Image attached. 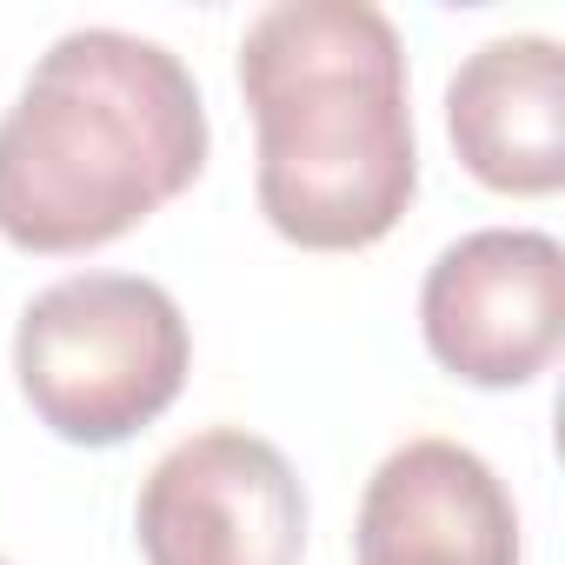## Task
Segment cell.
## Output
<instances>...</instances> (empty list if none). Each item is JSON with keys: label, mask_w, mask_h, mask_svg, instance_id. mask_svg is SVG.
<instances>
[{"label": "cell", "mask_w": 565, "mask_h": 565, "mask_svg": "<svg viewBox=\"0 0 565 565\" xmlns=\"http://www.w3.org/2000/svg\"><path fill=\"white\" fill-rule=\"evenodd\" d=\"M239 94L259 134V213L307 253L380 246L413 193L406 41L373 0H273L246 21Z\"/></svg>", "instance_id": "cell-1"}, {"label": "cell", "mask_w": 565, "mask_h": 565, "mask_svg": "<svg viewBox=\"0 0 565 565\" xmlns=\"http://www.w3.org/2000/svg\"><path fill=\"white\" fill-rule=\"evenodd\" d=\"M206 140L200 81L173 47L74 28L0 114V239L41 259L94 253L180 200Z\"/></svg>", "instance_id": "cell-2"}, {"label": "cell", "mask_w": 565, "mask_h": 565, "mask_svg": "<svg viewBox=\"0 0 565 565\" xmlns=\"http://www.w3.org/2000/svg\"><path fill=\"white\" fill-rule=\"evenodd\" d=\"M186 366V313L140 273H67L28 300L14 327L21 393L67 446H120L153 426L180 399Z\"/></svg>", "instance_id": "cell-3"}, {"label": "cell", "mask_w": 565, "mask_h": 565, "mask_svg": "<svg viewBox=\"0 0 565 565\" xmlns=\"http://www.w3.org/2000/svg\"><path fill=\"white\" fill-rule=\"evenodd\" d=\"M419 333L466 386H532L565 340V246L539 226H479L452 239L426 266Z\"/></svg>", "instance_id": "cell-4"}, {"label": "cell", "mask_w": 565, "mask_h": 565, "mask_svg": "<svg viewBox=\"0 0 565 565\" xmlns=\"http://www.w3.org/2000/svg\"><path fill=\"white\" fill-rule=\"evenodd\" d=\"M134 532L147 565H300L307 486L273 439L206 426L147 472Z\"/></svg>", "instance_id": "cell-5"}, {"label": "cell", "mask_w": 565, "mask_h": 565, "mask_svg": "<svg viewBox=\"0 0 565 565\" xmlns=\"http://www.w3.org/2000/svg\"><path fill=\"white\" fill-rule=\"evenodd\" d=\"M353 552L360 565H519V512L459 439H406L366 479Z\"/></svg>", "instance_id": "cell-6"}, {"label": "cell", "mask_w": 565, "mask_h": 565, "mask_svg": "<svg viewBox=\"0 0 565 565\" xmlns=\"http://www.w3.org/2000/svg\"><path fill=\"white\" fill-rule=\"evenodd\" d=\"M459 167L492 193L565 186V61L552 34H499L446 81Z\"/></svg>", "instance_id": "cell-7"}, {"label": "cell", "mask_w": 565, "mask_h": 565, "mask_svg": "<svg viewBox=\"0 0 565 565\" xmlns=\"http://www.w3.org/2000/svg\"><path fill=\"white\" fill-rule=\"evenodd\" d=\"M0 565H8V558H0Z\"/></svg>", "instance_id": "cell-8"}]
</instances>
